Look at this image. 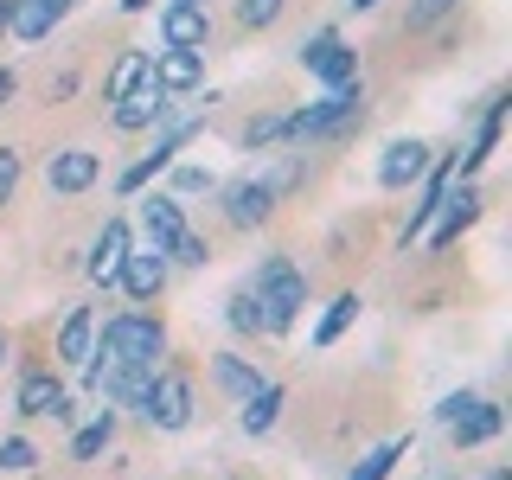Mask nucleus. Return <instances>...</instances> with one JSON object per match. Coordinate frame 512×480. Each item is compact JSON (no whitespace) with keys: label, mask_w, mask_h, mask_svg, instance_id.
<instances>
[{"label":"nucleus","mask_w":512,"mask_h":480,"mask_svg":"<svg viewBox=\"0 0 512 480\" xmlns=\"http://www.w3.org/2000/svg\"><path fill=\"white\" fill-rule=\"evenodd\" d=\"M372 116V96H365V77H352L340 90H320L314 103L288 109L282 122V148H327V141H352Z\"/></svg>","instance_id":"nucleus-1"},{"label":"nucleus","mask_w":512,"mask_h":480,"mask_svg":"<svg viewBox=\"0 0 512 480\" xmlns=\"http://www.w3.org/2000/svg\"><path fill=\"white\" fill-rule=\"evenodd\" d=\"M244 288H250L256 301H263V327H269V340L295 333V327H301V314L314 308V282H308V269H301L288 250L256 256V269L244 276Z\"/></svg>","instance_id":"nucleus-2"},{"label":"nucleus","mask_w":512,"mask_h":480,"mask_svg":"<svg viewBox=\"0 0 512 480\" xmlns=\"http://www.w3.org/2000/svg\"><path fill=\"white\" fill-rule=\"evenodd\" d=\"M122 416H135V423L154 429V436H186V429L199 423V384H192L186 365L160 359V372L148 378V391H141Z\"/></svg>","instance_id":"nucleus-3"},{"label":"nucleus","mask_w":512,"mask_h":480,"mask_svg":"<svg viewBox=\"0 0 512 480\" xmlns=\"http://www.w3.org/2000/svg\"><path fill=\"white\" fill-rule=\"evenodd\" d=\"M96 346L116 352V359L160 365V359H167V320H160L154 308H116V314L96 320Z\"/></svg>","instance_id":"nucleus-4"},{"label":"nucleus","mask_w":512,"mask_h":480,"mask_svg":"<svg viewBox=\"0 0 512 480\" xmlns=\"http://www.w3.org/2000/svg\"><path fill=\"white\" fill-rule=\"evenodd\" d=\"M480 212H487V192H480V180H448L436 218H429V231L416 237V244H423L429 256H448V250H455L461 237L480 224Z\"/></svg>","instance_id":"nucleus-5"},{"label":"nucleus","mask_w":512,"mask_h":480,"mask_svg":"<svg viewBox=\"0 0 512 480\" xmlns=\"http://www.w3.org/2000/svg\"><path fill=\"white\" fill-rule=\"evenodd\" d=\"M295 64L314 77L320 90H340V84H352L359 77V52H352V39L340 26H314L308 39L295 45Z\"/></svg>","instance_id":"nucleus-6"},{"label":"nucleus","mask_w":512,"mask_h":480,"mask_svg":"<svg viewBox=\"0 0 512 480\" xmlns=\"http://www.w3.org/2000/svg\"><path fill=\"white\" fill-rule=\"evenodd\" d=\"M218 205H224V224H231V231H263V224L276 218L282 192H276L269 173H244V180L218 186Z\"/></svg>","instance_id":"nucleus-7"},{"label":"nucleus","mask_w":512,"mask_h":480,"mask_svg":"<svg viewBox=\"0 0 512 480\" xmlns=\"http://www.w3.org/2000/svg\"><path fill=\"white\" fill-rule=\"evenodd\" d=\"M103 186V154L84 148V141H64V148L45 154V192L52 199H84V192Z\"/></svg>","instance_id":"nucleus-8"},{"label":"nucleus","mask_w":512,"mask_h":480,"mask_svg":"<svg viewBox=\"0 0 512 480\" xmlns=\"http://www.w3.org/2000/svg\"><path fill=\"white\" fill-rule=\"evenodd\" d=\"M167 282H173V263H167V250H154V244H135L116 269V295L128 308H154V301L167 295Z\"/></svg>","instance_id":"nucleus-9"},{"label":"nucleus","mask_w":512,"mask_h":480,"mask_svg":"<svg viewBox=\"0 0 512 480\" xmlns=\"http://www.w3.org/2000/svg\"><path fill=\"white\" fill-rule=\"evenodd\" d=\"M128 250H135V224H128L122 212H109V218H103V231L90 237V250L77 256V269L90 276V288H103V295H109V288H116V269H122V256H128Z\"/></svg>","instance_id":"nucleus-10"},{"label":"nucleus","mask_w":512,"mask_h":480,"mask_svg":"<svg viewBox=\"0 0 512 480\" xmlns=\"http://www.w3.org/2000/svg\"><path fill=\"white\" fill-rule=\"evenodd\" d=\"M173 109H180V96H167V90L148 77V84L128 90L122 103H109V135H154V128L167 122Z\"/></svg>","instance_id":"nucleus-11"},{"label":"nucleus","mask_w":512,"mask_h":480,"mask_svg":"<svg viewBox=\"0 0 512 480\" xmlns=\"http://www.w3.org/2000/svg\"><path fill=\"white\" fill-rule=\"evenodd\" d=\"M429 160H436V148H429L423 135H391L378 148V186L384 192H410L429 173Z\"/></svg>","instance_id":"nucleus-12"},{"label":"nucleus","mask_w":512,"mask_h":480,"mask_svg":"<svg viewBox=\"0 0 512 480\" xmlns=\"http://www.w3.org/2000/svg\"><path fill=\"white\" fill-rule=\"evenodd\" d=\"M64 391H71V384H64L58 365H20V372H13V416H20V423H45Z\"/></svg>","instance_id":"nucleus-13"},{"label":"nucleus","mask_w":512,"mask_h":480,"mask_svg":"<svg viewBox=\"0 0 512 480\" xmlns=\"http://www.w3.org/2000/svg\"><path fill=\"white\" fill-rule=\"evenodd\" d=\"M128 205H135V224H141V237H148L154 250H167L173 237H180L186 224H192V218H186V205L173 199L167 186H148V192H135Z\"/></svg>","instance_id":"nucleus-14"},{"label":"nucleus","mask_w":512,"mask_h":480,"mask_svg":"<svg viewBox=\"0 0 512 480\" xmlns=\"http://www.w3.org/2000/svg\"><path fill=\"white\" fill-rule=\"evenodd\" d=\"M154 32L167 52H205L212 45V7H180V0H160Z\"/></svg>","instance_id":"nucleus-15"},{"label":"nucleus","mask_w":512,"mask_h":480,"mask_svg":"<svg viewBox=\"0 0 512 480\" xmlns=\"http://www.w3.org/2000/svg\"><path fill=\"white\" fill-rule=\"evenodd\" d=\"M90 346H96V308L90 301H71L58 320V333H52V365L58 372H77V365L90 359Z\"/></svg>","instance_id":"nucleus-16"},{"label":"nucleus","mask_w":512,"mask_h":480,"mask_svg":"<svg viewBox=\"0 0 512 480\" xmlns=\"http://www.w3.org/2000/svg\"><path fill=\"white\" fill-rule=\"evenodd\" d=\"M71 13H77V0H13V26H7V39H20V45H45L64 20H71Z\"/></svg>","instance_id":"nucleus-17"},{"label":"nucleus","mask_w":512,"mask_h":480,"mask_svg":"<svg viewBox=\"0 0 512 480\" xmlns=\"http://www.w3.org/2000/svg\"><path fill=\"white\" fill-rule=\"evenodd\" d=\"M148 71H154V45H122L116 58H109V71H103V84H96V103H122L128 90H141L148 84Z\"/></svg>","instance_id":"nucleus-18"},{"label":"nucleus","mask_w":512,"mask_h":480,"mask_svg":"<svg viewBox=\"0 0 512 480\" xmlns=\"http://www.w3.org/2000/svg\"><path fill=\"white\" fill-rule=\"evenodd\" d=\"M282 410H288V384H282V378H263V384L244 397V404H237V429H244L250 442H263V436H276Z\"/></svg>","instance_id":"nucleus-19"},{"label":"nucleus","mask_w":512,"mask_h":480,"mask_svg":"<svg viewBox=\"0 0 512 480\" xmlns=\"http://www.w3.org/2000/svg\"><path fill=\"white\" fill-rule=\"evenodd\" d=\"M500 436H506V404H500V397H474V404L448 423V442H455V448H487Z\"/></svg>","instance_id":"nucleus-20"},{"label":"nucleus","mask_w":512,"mask_h":480,"mask_svg":"<svg viewBox=\"0 0 512 480\" xmlns=\"http://www.w3.org/2000/svg\"><path fill=\"white\" fill-rule=\"evenodd\" d=\"M205 372H212V391H218V397H231V404H244L256 384H263V365L244 359L237 346H218L212 359H205Z\"/></svg>","instance_id":"nucleus-21"},{"label":"nucleus","mask_w":512,"mask_h":480,"mask_svg":"<svg viewBox=\"0 0 512 480\" xmlns=\"http://www.w3.org/2000/svg\"><path fill=\"white\" fill-rule=\"evenodd\" d=\"M116 436H122V410H116V404L90 410L84 423L71 429V461H77V468H90V461H103L109 448H116Z\"/></svg>","instance_id":"nucleus-22"},{"label":"nucleus","mask_w":512,"mask_h":480,"mask_svg":"<svg viewBox=\"0 0 512 480\" xmlns=\"http://www.w3.org/2000/svg\"><path fill=\"white\" fill-rule=\"evenodd\" d=\"M365 314V295L359 288H340V295L327 301V308H320V320H314V333H308V346L314 352H327V346H340L346 333H352V320Z\"/></svg>","instance_id":"nucleus-23"},{"label":"nucleus","mask_w":512,"mask_h":480,"mask_svg":"<svg viewBox=\"0 0 512 480\" xmlns=\"http://www.w3.org/2000/svg\"><path fill=\"white\" fill-rule=\"evenodd\" d=\"M148 77H154L167 96H192V90L205 84V52H167V45H160Z\"/></svg>","instance_id":"nucleus-24"},{"label":"nucleus","mask_w":512,"mask_h":480,"mask_svg":"<svg viewBox=\"0 0 512 480\" xmlns=\"http://www.w3.org/2000/svg\"><path fill=\"white\" fill-rule=\"evenodd\" d=\"M224 327H231L237 340H269V327H263V301H256L244 282L224 295Z\"/></svg>","instance_id":"nucleus-25"},{"label":"nucleus","mask_w":512,"mask_h":480,"mask_svg":"<svg viewBox=\"0 0 512 480\" xmlns=\"http://www.w3.org/2000/svg\"><path fill=\"white\" fill-rule=\"evenodd\" d=\"M160 180H167V192H173L180 205L212 199V192H218V173H212V167H199V160H173V167L160 173Z\"/></svg>","instance_id":"nucleus-26"},{"label":"nucleus","mask_w":512,"mask_h":480,"mask_svg":"<svg viewBox=\"0 0 512 480\" xmlns=\"http://www.w3.org/2000/svg\"><path fill=\"white\" fill-rule=\"evenodd\" d=\"M410 455V436H391V442H378V448H365L359 461L346 468V480H391L397 474V461Z\"/></svg>","instance_id":"nucleus-27"},{"label":"nucleus","mask_w":512,"mask_h":480,"mask_svg":"<svg viewBox=\"0 0 512 480\" xmlns=\"http://www.w3.org/2000/svg\"><path fill=\"white\" fill-rule=\"evenodd\" d=\"M288 7L295 0H231V20H237V32H276L288 20Z\"/></svg>","instance_id":"nucleus-28"},{"label":"nucleus","mask_w":512,"mask_h":480,"mask_svg":"<svg viewBox=\"0 0 512 480\" xmlns=\"http://www.w3.org/2000/svg\"><path fill=\"white\" fill-rule=\"evenodd\" d=\"M282 109H256V116L244 122V128H237V148H244V154H269V148H282Z\"/></svg>","instance_id":"nucleus-29"},{"label":"nucleus","mask_w":512,"mask_h":480,"mask_svg":"<svg viewBox=\"0 0 512 480\" xmlns=\"http://www.w3.org/2000/svg\"><path fill=\"white\" fill-rule=\"evenodd\" d=\"M455 13H461V0H410V7H404V32H410V39H423V32L448 26Z\"/></svg>","instance_id":"nucleus-30"},{"label":"nucleus","mask_w":512,"mask_h":480,"mask_svg":"<svg viewBox=\"0 0 512 480\" xmlns=\"http://www.w3.org/2000/svg\"><path fill=\"white\" fill-rule=\"evenodd\" d=\"M45 461V448L26 436V429H13V436H0V474H32Z\"/></svg>","instance_id":"nucleus-31"},{"label":"nucleus","mask_w":512,"mask_h":480,"mask_svg":"<svg viewBox=\"0 0 512 480\" xmlns=\"http://www.w3.org/2000/svg\"><path fill=\"white\" fill-rule=\"evenodd\" d=\"M167 263H173V269H212V237L186 224V231L167 244Z\"/></svg>","instance_id":"nucleus-32"},{"label":"nucleus","mask_w":512,"mask_h":480,"mask_svg":"<svg viewBox=\"0 0 512 480\" xmlns=\"http://www.w3.org/2000/svg\"><path fill=\"white\" fill-rule=\"evenodd\" d=\"M20 180H26V154H20V148H0V212L13 205V192H20Z\"/></svg>","instance_id":"nucleus-33"},{"label":"nucleus","mask_w":512,"mask_h":480,"mask_svg":"<svg viewBox=\"0 0 512 480\" xmlns=\"http://www.w3.org/2000/svg\"><path fill=\"white\" fill-rule=\"evenodd\" d=\"M474 397H480V391H474V384H461V391H448V397H436V410H429V416H436V423L448 429V423H455V416H461V410H468V404H474Z\"/></svg>","instance_id":"nucleus-34"},{"label":"nucleus","mask_w":512,"mask_h":480,"mask_svg":"<svg viewBox=\"0 0 512 480\" xmlns=\"http://www.w3.org/2000/svg\"><path fill=\"white\" fill-rule=\"evenodd\" d=\"M77 84H84V71H58L52 84H45V103H64V96H77Z\"/></svg>","instance_id":"nucleus-35"},{"label":"nucleus","mask_w":512,"mask_h":480,"mask_svg":"<svg viewBox=\"0 0 512 480\" xmlns=\"http://www.w3.org/2000/svg\"><path fill=\"white\" fill-rule=\"evenodd\" d=\"M13 90H20V71H13V64H0V109L13 103Z\"/></svg>","instance_id":"nucleus-36"},{"label":"nucleus","mask_w":512,"mask_h":480,"mask_svg":"<svg viewBox=\"0 0 512 480\" xmlns=\"http://www.w3.org/2000/svg\"><path fill=\"white\" fill-rule=\"evenodd\" d=\"M116 13L122 20H141V13H154V0H116Z\"/></svg>","instance_id":"nucleus-37"},{"label":"nucleus","mask_w":512,"mask_h":480,"mask_svg":"<svg viewBox=\"0 0 512 480\" xmlns=\"http://www.w3.org/2000/svg\"><path fill=\"white\" fill-rule=\"evenodd\" d=\"M13 365V333H7V320H0V372Z\"/></svg>","instance_id":"nucleus-38"},{"label":"nucleus","mask_w":512,"mask_h":480,"mask_svg":"<svg viewBox=\"0 0 512 480\" xmlns=\"http://www.w3.org/2000/svg\"><path fill=\"white\" fill-rule=\"evenodd\" d=\"M7 26H13V0H0V39H7Z\"/></svg>","instance_id":"nucleus-39"},{"label":"nucleus","mask_w":512,"mask_h":480,"mask_svg":"<svg viewBox=\"0 0 512 480\" xmlns=\"http://www.w3.org/2000/svg\"><path fill=\"white\" fill-rule=\"evenodd\" d=\"M340 7H346V13H372L378 0H340Z\"/></svg>","instance_id":"nucleus-40"},{"label":"nucleus","mask_w":512,"mask_h":480,"mask_svg":"<svg viewBox=\"0 0 512 480\" xmlns=\"http://www.w3.org/2000/svg\"><path fill=\"white\" fill-rule=\"evenodd\" d=\"M480 480H512V468H487V474H480Z\"/></svg>","instance_id":"nucleus-41"},{"label":"nucleus","mask_w":512,"mask_h":480,"mask_svg":"<svg viewBox=\"0 0 512 480\" xmlns=\"http://www.w3.org/2000/svg\"><path fill=\"white\" fill-rule=\"evenodd\" d=\"M180 7H212V0H180Z\"/></svg>","instance_id":"nucleus-42"},{"label":"nucleus","mask_w":512,"mask_h":480,"mask_svg":"<svg viewBox=\"0 0 512 480\" xmlns=\"http://www.w3.org/2000/svg\"><path fill=\"white\" fill-rule=\"evenodd\" d=\"M429 480H461V474H429Z\"/></svg>","instance_id":"nucleus-43"},{"label":"nucleus","mask_w":512,"mask_h":480,"mask_svg":"<svg viewBox=\"0 0 512 480\" xmlns=\"http://www.w3.org/2000/svg\"><path fill=\"white\" fill-rule=\"evenodd\" d=\"M224 480H250V474H224Z\"/></svg>","instance_id":"nucleus-44"}]
</instances>
